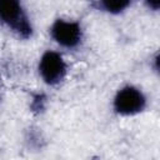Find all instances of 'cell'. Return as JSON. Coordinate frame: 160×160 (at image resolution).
<instances>
[{
    "label": "cell",
    "instance_id": "cell-1",
    "mask_svg": "<svg viewBox=\"0 0 160 160\" xmlns=\"http://www.w3.org/2000/svg\"><path fill=\"white\" fill-rule=\"evenodd\" d=\"M0 22L22 39H29L32 35L31 21L22 5L16 0H0Z\"/></svg>",
    "mask_w": 160,
    "mask_h": 160
},
{
    "label": "cell",
    "instance_id": "cell-2",
    "mask_svg": "<svg viewBox=\"0 0 160 160\" xmlns=\"http://www.w3.org/2000/svg\"><path fill=\"white\" fill-rule=\"evenodd\" d=\"M112 108L116 114L122 116L136 115L146 108V96L136 86L126 85L119 89L115 94Z\"/></svg>",
    "mask_w": 160,
    "mask_h": 160
},
{
    "label": "cell",
    "instance_id": "cell-3",
    "mask_svg": "<svg viewBox=\"0 0 160 160\" xmlns=\"http://www.w3.org/2000/svg\"><path fill=\"white\" fill-rule=\"evenodd\" d=\"M51 38L56 44L66 49H75L82 40V29L78 21L56 19L50 28Z\"/></svg>",
    "mask_w": 160,
    "mask_h": 160
},
{
    "label": "cell",
    "instance_id": "cell-4",
    "mask_svg": "<svg viewBox=\"0 0 160 160\" xmlns=\"http://www.w3.org/2000/svg\"><path fill=\"white\" fill-rule=\"evenodd\" d=\"M39 74L48 85L61 82L66 75V64L62 56L52 50L45 51L39 61Z\"/></svg>",
    "mask_w": 160,
    "mask_h": 160
},
{
    "label": "cell",
    "instance_id": "cell-5",
    "mask_svg": "<svg viewBox=\"0 0 160 160\" xmlns=\"http://www.w3.org/2000/svg\"><path fill=\"white\" fill-rule=\"evenodd\" d=\"M130 4L131 2L129 0H100V1L95 2L96 8L99 10L112 14V15L122 12L124 10H126L130 6Z\"/></svg>",
    "mask_w": 160,
    "mask_h": 160
},
{
    "label": "cell",
    "instance_id": "cell-6",
    "mask_svg": "<svg viewBox=\"0 0 160 160\" xmlns=\"http://www.w3.org/2000/svg\"><path fill=\"white\" fill-rule=\"evenodd\" d=\"M45 100H44V98L41 96V95H38L34 100H32V109H35V110H42L44 109V105H42V102H44Z\"/></svg>",
    "mask_w": 160,
    "mask_h": 160
},
{
    "label": "cell",
    "instance_id": "cell-7",
    "mask_svg": "<svg viewBox=\"0 0 160 160\" xmlns=\"http://www.w3.org/2000/svg\"><path fill=\"white\" fill-rule=\"evenodd\" d=\"M146 5H148L151 10H158L159 6H160V1H159V0H155V1H148Z\"/></svg>",
    "mask_w": 160,
    "mask_h": 160
}]
</instances>
